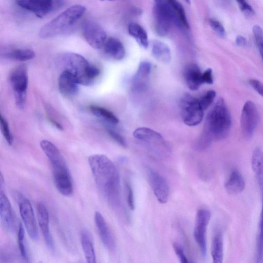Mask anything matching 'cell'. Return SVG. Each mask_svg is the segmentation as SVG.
I'll return each mask as SVG.
<instances>
[{
  "instance_id": "4fadbf2b",
  "label": "cell",
  "mask_w": 263,
  "mask_h": 263,
  "mask_svg": "<svg viewBox=\"0 0 263 263\" xmlns=\"http://www.w3.org/2000/svg\"><path fill=\"white\" fill-rule=\"evenodd\" d=\"M171 15L173 23L178 27L189 29V24L182 5L177 0H154Z\"/></svg>"
},
{
  "instance_id": "e575fe53",
  "label": "cell",
  "mask_w": 263,
  "mask_h": 263,
  "mask_svg": "<svg viewBox=\"0 0 263 263\" xmlns=\"http://www.w3.org/2000/svg\"><path fill=\"white\" fill-rule=\"evenodd\" d=\"M216 92L213 90L208 91L199 100V104L203 110L208 108L213 102L215 97Z\"/></svg>"
},
{
  "instance_id": "44dd1931",
  "label": "cell",
  "mask_w": 263,
  "mask_h": 263,
  "mask_svg": "<svg viewBox=\"0 0 263 263\" xmlns=\"http://www.w3.org/2000/svg\"><path fill=\"white\" fill-rule=\"evenodd\" d=\"M184 78L187 87L192 90H197L203 83L202 73L196 64H190L186 67Z\"/></svg>"
},
{
  "instance_id": "1f68e13d",
  "label": "cell",
  "mask_w": 263,
  "mask_h": 263,
  "mask_svg": "<svg viewBox=\"0 0 263 263\" xmlns=\"http://www.w3.org/2000/svg\"><path fill=\"white\" fill-rule=\"evenodd\" d=\"M263 256V196L261 210L258 222L256 247V262H260Z\"/></svg>"
},
{
  "instance_id": "8992f818",
  "label": "cell",
  "mask_w": 263,
  "mask_h": 263,
  "mask_svg": "<svg viewBox=\"0 0 263 263\" xmlns=\"http://www.w3.org/2000/svg\"><path fill=\"white\" fill-rule=\"evenodd\" d=\"M27 71L26 65L22 64L14 68L10 74V82L13 90L15 104L20 109H24L26 103L28 83Z\"/></svg>"
},
{
  "instance_id": "7402d4cb",
  "label": "cell",
  "mask_w": 263,
  "mask_h": 263,
  "mask_svg": "<svg viewBox=\"0 0 263 263\" xmlns=\"http://www.w3.org/2000/svg\"><path fill=\"white\" fill-rule=\"evenodd\" d=\"M103 48L106 54L116 60H121L125 57L124 47L122 42L117 38H107L103 46Z\"/></svg>"
},
{
  "instance_id": "3957f363",
  "label": "cell",
  "mask_w": 263,
  "mask_h": 263,
  "mask_svg": "<svg viewBox=\"0 0 263 263\" xmlns=\"http://www.w3.org/2000/svg\"><path fill=\"white\" fill-rule=\"evenodd\" d=\"M40 146L50 162L56 188L64 196L73 192V185L66 161L58 147L51 141L43 140Z\"/></svg>"
},
{
  "instance_id": "ab89813d",
  "label": "cell",
  "mask_w": 263,
  "mask_h": 263,
  "mask_svg": "<svg viewBox=\"0 0 263 263\" xmlns=\"http://www.w3.org/2000/svg\"><path fill=\"white\" fill-rule=\"evenodd\" d=\"M107 132L110 136L119 144L124 147H126V142L124 138L120 134L110 128L107 129Z\"/></svg>"
},
{
  "instance_id": "60d3db41",
  "label": "cell",
  "mask_w": 263,
  "mask_h": 263,
  "mask_svg": "<svg viewBox=\"0 0 263 263\" xmlns=\"http://www.w3.org/2000/svg\"><path fill=\"white\" fill-rule=\"evenodd\" d=\"M253 32L257 44L263 43V30L258 25H255L253 27Z\"/></svg>"
},
{
  "instance_id": "ba28073f",
  "label": "cell",
  "mask_w": 263,
  "mask_h": 263,
  "mask_svg": "<svg viewBox=\"0 0 263 263\" xmlns=\"http://www.w3.org/2000/svg\"><path fill=\"white\" fill-rule=\"evenodd\" d=\"M14 198L18 204L20 214L28 235L32 239L37 240L39 238V233L31 202L17 192L14 193Z\"/></svg>"
},
{
  "instance_id": "d6a6232c",
  "label": "cell",
  "mask_w": 263,
  "mask_h": 263,
  "mask_svg": "<svg viewBox=\"0 0 263 263\" xmlns=\"http://www.w3.org/2000/svg\"><path fill=\"white\" fill-rule=\"evenodd\" d=\"M17 241L22 257L26 262H29V257L25 239L24 229L21 223H20L18 226Z\"/></svg>"
},
{
  "instance_id": "8fae6325",
  "label": "cell",
  "mask_w": 263,
  "mask_h": 263,
  "mask_svg": "<svg viewBox=\"0 0 263 263\" xmlns=\"http://www.w3.org/2000/svg\"><path fill=\"white\" fill-rule=\"evenodd\" d=\"M258 119V112L255 104L251 101L246 102L242 107L240 117L241 129L246 138L253 136Z\"/></svg>"
},
{
  "instance_id": "484cf974",
  "label": "cell",
  "mask_w": 263,
  "mask_h": 263,
  "mask_svg": "<svg viewBox=\"0 0 263 263\" xmlns=\"http://www.w3.org/2000/svg\"><path fill=\"white\" fill-rule=\"evenodd\" d=\"M251 165L259 186L263 193V152L259 147L255 148L253 152Z\"/></svg>"
},
{
  "instance_id": "f35d334b",
  "label": "cell",
  "mask_w": 263,
  "mask_h": 263,
  "mask_svg": "<svg viewBox=\"0 0 263 263\" xmlns=\"http://www.w3.org/2000/svg\"><path fill=\"white\" fill-rule=\"evenodd\" d=\"M173 248L180 262L189 263L190 262L185 255L183 249L181 245L177 243L174 242L173 243Z\"/></svg>"
},
{
  "instance_id": "f546056e",
  "label": "cell",
  "mask_w": 263,
  "mask_h": 263,
  "mask_svg": "<svg viewBox=\"0 0 263 263\" xmlns=\"http://www.w3.org/2000/svg\"><path fill=\"white\" fill-rule=\"evenodd\" d=\"M4 55L7 59L18 61L30 60L35 57L34 51L29 49H13L6 52Z\"/></svg>"
},
{
  "instance_id": "5b68a950",
  "label": "cell",
  "mask_w": 263,
  "mask_h": 263,
  "mask_svg": "<svg viewBox=\"0 0 263 263\" xmlns=\"http://www.w3.org/2000/svg\"><path fill=\"white\" fill-rule=\"evenodd\" d=\"M85 11L86 8L84 6H71L41 27L39 36L47 39L61 34L78 21Z\"/></svg>"
},
{
  "instance_id": "277c9868",
  "label": "cell",
  "mask_w": 263,
  "mask_h": 263,
  "mask_svg": "<svg viewBox=\"0 0 263 263\" xmlns=\"http://www.w3.org/2000/svg\"><path fill=\"white\" fill-rule=\"evenodd\" d=\"M61 60L64 70L70 72L79 84L91 85L100 74V69L97 66L90 64L78 53H65L62 55Z\"/></svg>"
},
{
  "instance_id": "d6986e66",
  "label": "cell",
  "mask_w": 263,
  "mask_h": 263,
  "mask_svg": "<svg viewBox=\"0 0 263 263\" xmlns=\"http://www.w3.org/2000/svg\"><path fill=\"white\" fill-rule=\"evenodd\" d=\"M154 13L157 33L160 36H165L170 31L171 24H174L171 15L163 7L157 4H155Z\"/></svg>"
},
{
  "instance_id": "30bf717a",
  "label": "cell",
  "mask_w": 263,
  "mask_h": 263,
  "mask_svg": "<svg viewBox=\"0 0 263 263\" xmlns=\"http://www.w3.org/2000/svg\"><path fill=\"white\" fill-rule=\"evenodd\" d=\"M211 215L209 210L201 208L197 211L196 216L193 235L203 256L206 254V233Z\"/></svg>"
},
{
  "instance_id": "7dc6e473",
  "label": "cell",
  "mask_w": 263,
  "mask_h": 263,
  "mask_svg": "<svg viewBox=\"0 0 263 263\" xmlns=\"http://www.w3.org/2000/svg\"><path fill=\"white\" fill-rule=\"evenodd\" d=\"M186 3L190 4V0H184Z\"/></svg>"
},
{
  "instance_id": "74e56055",
  "label": "cell",
  "mask_w": 263,
  "mask_h": 263,
  "mask_svg": "<svg viewBox=\"0 0 263 263\" xmlns=\"http://www.w3.org/2000/svg\"><path fill=\"white\" fill-rule=\"evenodd\" d=\"M127 193V202L131 210L135 209V200L132 187L130 183L127 181L125 183Z\"/></svg>"
},
{
  "instance_id": "ac0fdd59",
  "label": "cell",
  "mask_w": 263,
  "mask_h": 263,
  "mask_svg": "<svg viewBox=\"0 0 263 263\" xmlns=\"http://www.w3.org/2000/svg\"><path fill=\"white\" fill-rule=\"evenodd\" d=\"M79 84L75 77L67 70H64L58 79L59 91L62 95L67 97H72L78 93Z\"/></svg>"
},
{
  "instance_id": "ee69618b",
  "label": "cell",
  "mask_w": 263,
  "mask_h": 263,
  "mask_svg": "<svg viewBox=\"0 0 263 263\" xmlns=\"http://www.w3.org/2000/svg\"><path fill=\"white\" fill-rule=\"evenodd\" d=\"M235 42L237 45L241 47L245 46L247 44L246 39L241 35H238L236 37Z\"/></svg>"
},
{
  "instance_id": "603a6c76",
  "label": "cell",
  "mask_w": 263,
  "mask_h": 263,
  "mask_svg": "<svg viewBox=\"0 0 263 263\" xmlns=\"http://www.w3.org/2000/svg\"><path fill=\"white\" fill-rule=\"evenodd\" d=\"M133 136L140 140L153 144L165 146L162 136L158 132L147 127H139L133 132Z\"/></svg>"
},
{
  "instance_id": "f1b7e54d",
  "label": "cell",
  "mask_w": 263,
  "mask_h": 263,
  "mask_svg": "<svg viewBox=\"0 0 263 263\" xmlns=\"http://www.w3.org/2000/svg\"><path fill=\"white\" fill-rule=\"evenodd\" d=\"M129 34L142 47L146 48L148 45V36L146 31L139 24L132 23L128 27Z\"/></svg>"
},
{
  "instance_id": "bcb514c9",
  "label": "cell",
  "mask_w": 263,
  "mask_h": 263,
  "mask_svg": "<svg viewBox=\"0 0 263 263\" xmlns=\"http://www.w3.org/2000/svg\"><path fill=\"white\" fill-rule=\"evenodd\" d=\"M260 54L262 57V59H263V43H259L257 44Z\"/></svg>"
},
{
  "instance_id": "f6af8a7d",
  "label": "cell",
  "mask_w": 263,
  "mask_h": 263,
  "mask_svg": "<svg viewBox=\"0 0 263 263\" xmlns=\"http://www.w3.org/2000/svg\"><path fill=\"white\" fill-rule=\"evenodd\" d=\"M49 121L54 126L56 127L58 129L60 130H63V126L57 121H55L54 119H53L52 118L48 117Z\"/></svg>"
},
{
  "instance_id": "4316f807",
  "label": "cell",
  "mask_w": 263,
  "mask_h": 263,
  "mask_svg": "<svg viewBox=\"0 0 263 263\" xmlns=\"http://www.w3.org/2000/svg\"><path fill=\"white\" fill-rule=\"evenodd\" d=\"M211 256L214 263H221L223 258V236L219 230L215 231L211 243Z\"/></svg>"
},
{
  "instance_id": "52a82bcc",
  "label": "cell",
  "mask_w": 263,
  "mask_h": 263,
  "mask_svg": "<svg viewBox=\"0 0 263 263\" xmlns=\"http://www.w3.org/2000/svg\"><path fill=\"white\" fill-rule=\"evenodd\" d=\"M181 114L183 122L190 126L199 124L203 117V109L198 99L185 94L180 101Z\"/></svg>"
},
{
  "instance_id": "7bdbcfd3",
  "label": "cell",
  "mask_w": 263,
  "mask_h": 263,
  "mask_svg": "<svg viewBox=\"0 0 263 263\" xmlns=\"http://www.w3.org/2000/svg\"><path fill=\"white\" fill-rule=\"evenodd\" d=\"M202 80L203 83L211 84L213 82L212 70L208 68L202 73Z\"/></svg>"
},
{
  "instance_id": "6da1fadb",
  "label": "cell",
  "mask_w": 263,
  "mask_h": 263,
  "mask_svg": "<svg viewBox=\"0 0 263 263\" xmlns=\"http://www.w3.org/2000/svg\"><path fill=\"white\" fill-rule=\"evenodd\" d=\"M88 161L101 194L112 207L119 208L121 204L120 179L114 162L102 154L91 155Z\"/></svg>"
},
{
  "instance_id": "5bb4252c",
  "label": "cell",
  "mask_w": 263,
  "mask_h": 263,
  "mask_svg": "<svg viewBox=\"0 0 263 263\" xmlns=\"http://www.w3.org/2000/svg\"><path fill=\"white\" fill-rule=\"evenodd\" d=\"M148 181L157 200L164 204L167 202L170 187L166 179L157 172L149 168L147 171Z\"/></svg>"
},
{
  "instance_id": "2e32d148",
  "label": "cell",
  "mask_w": 263,
  "mask_h": 263,
  "mask_svg": "<svg viewBox=\"0 0 263 263\" xmlns=\"http://www.w3.org/2000/svg\"><path fill=\"white\" fill-rule=\"evenodd\" d=\"M94 219L99 236L104 247L110 252H113L116 249V242L102 214L96 211Z\"/></svg>"
},
{
  "instance_id": "7c38bea8",
  "label": "cell",
  "mask_w": 263,
  "mask_h": 263,
  "mask_svg": "<svg viewBox=\"0 0 263 263\" xmlns=\"http://www.w3.org/2000/svg\"><path fill=\"white\" fill-rule=\"evenodd\" d=\"M82 34L87 43L93 48L99 49L107 39L106 34L103 29L97 23L86 20L82 24Z\"/></svg>"
},
{
  "instance_id": "836d02e7",
  "label": "cell",
  "mask_w": 263,
  "mask_h": 263,
  "mask_svg": "<svg viewBox=\"0 0 263 263\" xmlns=\"http://www.w3.org/2000/svg\"><path fill=\"white\" fill-rule=\"evenodd\" d=\"M1 129L4 137L9 145L13 143V137L10 130L8 123L6 119L0 115Z\"/></svg>"
},
{
  "instance_id": "4dcf8cb0",
  "label": "cell",
  "mask_w": 263,
  "mask_h": 263,
  "mask_svg": "<svg viewBox=\"0 0 263 263\" xmlns=\"http://www.w3.org/2000/svg\"><path fill=\"white\" fill-rule=\"evenodd\" d=\"M89 108L95 116L108 122L114 124L119 122L118 118L112 112L105 108L97 105H91Z\"/></svg>"
},
{
  "instance_id": "83f0119b",
  "label": "cell",
  "mask_w": 263,
  "mask_h": 263,
  "mask_svg": "<svg viewBox=\"0 0 263 263\" xmlns=\"http://www.w3.org/2000/svg\"><path fill=\"white\" fill-rule=\"evenodd\" d=\"M152 52L155 58L162 63L167 64L171 60L170 48L161 41H155L153 43Z\"/></svg>"
},
{
  "instance_id": "ffe728a7",
  "label": "cell",
  "mask_w": 263,
  "mask_h": 263,
  "mask_svg": "<svg viewBox=\"0 0 263 263\" xmlns=\"http://www.w3.org/2000/svg\"><path fill=\"white\" fill-rule=\"evenodd\" d=\"M0 216L5 228L12 230L14 226V217L9 199L5 193L0 191Z\"/></svg>"
},
{
  "instance_id": "9a60e30c",
  "label": "cell",
  "mask_w": 263,
  "mask_h": 263,
  "mask_svg": "<svg viewBox=\"0 0 263 263\" xmlns=\"http://www.w3.org/2000/svg\"><path fill=\"white\" fill-rule=\"evenodd\" d=\"M151 68V64L147 61H143L139 64L132 80L134 91L141 92L147 88Z\"/></svg>"
},
{
  "instance_id": "9c48e42d",
  "label": "cell",
  "mask_w": 263,
  "mask_h": 263,
  "mask_svg": "<svg viewBox=\"0 0 263 263\" xmlns=\"http://www.w3.org/2000/svg\"><path fill=\"white\" fill-rule=\"evenodd\" d=\"M16 3L36 17L42 18L62 6L64 0H16Z\"/></svg>"
},
{
  "instance_id": "d4e9b609",
  "label": "cell",
  "mask_w": 263,
  "mask_h": 263,
  "mask_svg": "<svg viewBox=\"0 0 263 263\" xmlns=\"http://www.w3.org/2000/svg\"><path fill=\"white\" fill-rule=\"evenodd\" d=\"M80 240L86 261L88 263H96V257L93 240L89 232L86 229L82 230Z\"/></svg>"
},
{
  "instance_id": "cb8c5ba5",
  "label": "cell",
  "mask_w": 263,
  "mask_h": 263,
  "mask_svg": "<svg viewBox=\"0 0 263 263\" xmlns=\"http://www.w3.org/2000/svg\"><path fill=\"white\" fill-rule=\"evenodd\" d=\"M245 180L241 174L237 170H233L224 183L227 192L232 195L241 193L245 187Z\"/></svg>"
},
{
  "instance_id": "b9f144b4",
  "label": "cell",
  "mask_w": 263,
  "mask_h": 263,
  "mask_svg": "<svg viewBox=\"0 0 263 263\" xmlns=\"http://www.w3.org/2000/svg\"><path fill=\"white\" fill-rule=\"evenodd\" d=\"M249 82L253 89L263 97V83L256 79H251Z\"/></svg>"
},
{
  "instance_id": "8d00e7d4",
  "label": "cell",
  "mask_w": 263,
  "mask_h": 263,
  "mask_svg": "<svg viewBox=\"0 0 263 263\" xmlns=\"http://www.w3.org/2000/svg\"><path fill=\"white\" fill-rule=\"evenodd\" d=\"M210 27L218 35L224 37L226 35V31L223 25L217 20L211 18L209 20Z\"/></svg>"
},
{
  "instance_id": "d590c367",
  "label": "cell",
  "mask_w": 263,
  "mask_h": 263,
  "mask_svg": "<svg viewBox=\"0 0 263 263\" xmlns=\"http://www.w3.org/2000/svg\"><path fill=\"white\" fill-rule=\"evenodd\" d=\"M241 12L247 16L254 15L255 12L247 0H236Z\"/></svg>"
},
{
  "instance_id": "7a4b0ae2",
  "label": "cell",
  "mask_w": 263,
  "mask_h": 263,
  "mask_svg": "<svg viewBox=\"0 0 263 263\" xmlns=\"http://www.w3.org/2000/svg\"><path fill=\"white\" fill-rule=\"evenodd\" d=\"M231 125V117L224 100L219 98L207 115L204 135L198 141L204 147H208L213 140L226 138Z\"/></svg>"
},
{
  "instance_id": "e0dca14e",
  "label": "cell",
  "mask_w": 263,
  "mask_h": 263,
  "mask_svg": "<svg viewBox=\"0 0 263 263\" xmlns=\"http://www.w3.org/2000/svg\"><path fill=\"white\" fill-rule=\"evenodd\" d=\"M37 220L44 240L48 248L53 251L54 245L49 228V214L47 208L42 202L37 205Z\"/></svg>"
}]
</instances>
